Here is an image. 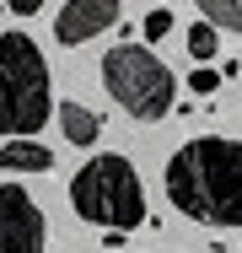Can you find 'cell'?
<instances>
[{
	"label": "cell",
	"instance_id": "1",
	"mask_svg": "<svg viewBox=\"0 0 242 253\" xmlns=\"http://www.w3.org/2000/svg\"><path fill=\"white\" fill-rule=\"evenodd\" d=\"M167 200L199 226H242V140L199 135L167 156Z\"/></svg>",
	"mask_w": 242,
	"mask_h": 253
},
{
	"label": "cell",
	"instance_id": "2",
	"mask_svg": "<svg viewBox=\"0 0 242 253\" xmlns=\"http://www.w3.org/2000/svg\"><path fill=\"white\" fill-rule=\"evenodd\" d=\"M54 113L48 59L27 33H0V135H38Z\"/></svg>",
	"mask_w": 242,
	"mask_h": 253
},
{
	"label": "cell",
	"instance_id": "3",
	"mask_svg": "<svg viewBox=\"0 0 242 253\" xmlns=\"http://www.w3.org/2000/svg\"><path fill=\"white\" fill-rule=\"evenodd\" d=\"M70 205L81 221H92L102 232H129L145 221V189H140V172L135 162L119 151H102L92 156L76 178H70Z\"/></svg>",
	"mask_w": 242,
	"mask_h": 253
},
{
	"label": "cell",
	"instance_id": "4",
	"mask_svg": "<svg viewBox=\"0 0 242 253\" xmlns=\"http://www.w3.org/2000/svg\"><path fill=\"white\" fill-rule=\"evenodd\" d=\"M102 86L113 92V102L135 119V124H156L172 113L178 102V81L172 70L145 49V43H113L102 54Z\"/></svg>",
	"mask_w": 242,
	"mask_h": 253
},
{
	"label": "cell",
	"instance_id": "5",
	"mask_svg": "<svg viewBox=\"0 0 242 253\" xmlns=\"http://www.w3.org/2000/svg\"><path fill=\"white\" fill-rule=\"evenodd\" d=\"M48 243V226H43V210L27 189L5 183L0 189V253H43Z\"/></svg>",
	"mask_w": 242,
	"mask_h": 253
},
{
	"label": "cell",
	"instance_id": "6",
	"mask_svg": "<svg viewBox=\"0 0 242 253\" xmlns=\"http://www.w3.org/2000/svg\"><path fill=\"white\" fill-rule=\"evenodd\" d=\"M119 11H124V0H65V11L54 16V38L65 49L92 43V38H102L119 22Z\"/></svg>",
	"mask_w": 242,
	"mask_h": 253
},
{
	"label": "cell",
	"instance_id": "7",
	"mask_svg": "<svg viewBox=\"0 0 242 253\" xmlns=\"http://www.w3.org/2000/svg\"><path fill=\"white\" fill-rule=\"evenodd\" d=\"M54 167V151L33 135H11L0 146V172H48Z\"/></svg>",
	"mask_w": 242,
	"mask_h": 253
},
{
	"label": "cell",
	"instance_id": "8",
	"mask_svg": "<svg viewBox=\"0 0 242 253\" xmlns=\"http://www.w3.org/2000/svg\"><path fill=\"white\" fill-rule=\"evenodd\" d=\"M59 129H65V140H70V146H97L102 119H97L86 102H59Z\"/></svg>",
	"mask_w": 242,
	"mask_h": 253
},
{
	"label": "cell",
	"instance_id": "9",
	"mask_svg": "<svg viewBox=\"0 0 242 253\" xmlns=\"http://www.w3.org/2000/svg\"><path fill=\"white\" fill-rule=\"evenodd\" d=\"M204 11V22L226 27V33H242V0H194Z\"/></svg>",
	"mask_w": 242,
	"mask_h": 253
},
{
	"label": "cell",
	"instance_id": "10",
	"mask_svg": "<svg viewBox=\"0 0 242 253\" xmlns=\"http://www.w3.org/2000/svg\"><path fill=\"white\" fill-rule=\"evenodd\" d=\"M215 49H221L215 22H194V27H189V54H194V59H215Z\"/></svg>",
	"mask_w": 242,
	"mask_h": 253
},
{
	"label": "cell",
	"instance_id": "11",
	"mask_svg": "<svg viewBox=\"0 0 242 253\" xmlns=\"http://www.w3.org/2000/svg\"><path fill=\"white\" fill-rule=\"evenodd\" d=\"M189 92H194V97H210V92H221V76H215L210 65H199V70H189Z\"/></svg>",
	"mask_w": 242,
	"mask_h": 253
},
{
	"label": "cell",
	"instance_id": "12",
	"mask_svg": "<svg viewBox=\"0 0 242 253\" xmlns=\"http://www.w3.org/2000/svg\"><path fill=\"white\" fill-rule=\"evenodd\" d=\"M167 33H172V11L156 5V11L145 16V43H156V38H167Z\"/></svg>",
	"mask_w": 242,
	"mask_h": 253
},
{
	"label": "cell",
	"instance_id": "13",
	"mask_svg": "<svg viewBox=\"0 0 242 253\" xmlns=\"http://www.w3.org/2000/svg\"><path fill=\"white\" fill-rule=\"evenodd\" d=\"M5 5H11L16 16H38V11H43V0H5Z\"/></svg>",
	"mask_w": 242,
	"mask_h": 253
},
{
	"label": "cell",
	"instance_id": "14",
	"mask_svg": "<svg viewBox=\"0 0 242 253\" xmlns=\"http://www.w3.org/2000/svg\"><path fill=\"white\" fill-rule=\"evenodd\" d=\"M0 11H5V0H0Z\"/></svg>",
	"mask_w": 242,
	"mask_h": 253
}]
</instances>
